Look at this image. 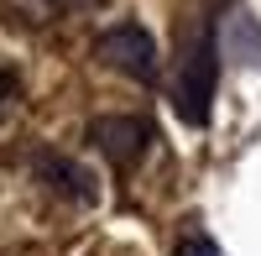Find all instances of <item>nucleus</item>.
<instances>
[{"label":"nucleus","mask_w":261,"mask_h":256,"mask_svg":"<svg viewBox=\"0 0 261 256\" xmlns=\"http://www.w3.org/2000/svg\"><path fill=\"white\" fill-rule=\"evenodd\" d=\"M214 84H220V53H214V32L204 27V32H199V42H193L188 58H183L178 89H172V110H178V120H183V125H204V120H209Z\"/></svg>","instance_id":"nucleus-1"},{"label":"nucleus","mask_w":261,"mask_h":256,"mask_svg":"<svg viewBox=\"0 0 261 256\" xmlns=\"http://www.w3.org/2000/svg\"><path fill=\"white\" fill-rule=\"evenodd\" d=\"M94 53H99L105 63H115L120 73L141 79V84H151V79H157V42H151V37L136 27V21H120V27L99 32Z\"/></svg>","instance_id":"nucleus-2"},{"label":"nucleus","mask_w":261,"mask_h":256,"mask_svg":"<svg viewBox=\"0 0 261 256\" xmlns=\"http://www.w3.org/2000/svg\"><path fill=\"white\" fill-rule=\"evenodd\" d=\"M89 141H94L115 167H136V162L146 157V146H151V125L136 120V115H99V120L89 125Z\"/></svg>","instance_id":"nucleus-3"},{"label":"nucleus","mask_w":261,"mask_h":256,"mask_svg":"<svg viewBox=\"0 0 261 256\" xmlns=\"http://www.w3.org/2000/svg\"><path fill=\"white\" fill-rule=\"evenodd\" d=\"M37 173L47 178L58 194H68V199H79V204H89V199H94V188H89L94 178L84 173V167H73L68 157H37Z\"/></svg>","instance_id":"nucleus-4"},{"label":"nucleus","mask_w":261,"mask_h":256,"mask_svg":"<svg viewBox=\"0 0 261 256\" xmlns=\"http://www.w3.org/2000/svg\"><path fill=\"white\" fill-rule=\"evenodd\" d=\"M172 256H220V246H214L209 236H183Z\"/></svg>","instance_id":"nucleus-5"},{"label":"nucleus","mask_w":261,"mask_h":256,"mask_svg":"<svg viewBox=\"0 0 261 256\" xmlns=\"http://www.w3.org/2000/svg\"><path fill=\"white\" fill-rule=\"evenodd\" d=\"M11 89H16V84H11V73H0V110H6V99H11Z\"/></svg>","instance_id":"nucleus-6"}]
</instances>
